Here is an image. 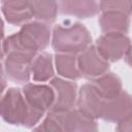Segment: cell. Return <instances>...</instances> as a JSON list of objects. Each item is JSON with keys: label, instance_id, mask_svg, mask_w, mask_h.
<instances>
[{"label": "cell", "instance_id": "obj_1", "mask_svg": "<svg viewBox=\"0 0 132 132\" xmlns=\"http://www.w3.org/2000/svg\"><path fill=\"white\" fill-rule=\"evenodd\" d=\"M50 28L39 22L26 23L22 29L3 40L2 56L13 57L32 63L38 51L44 50L50 42Z\"/></svg>", "mask_w": 132, "mask_h": 132}, {"label": "cell", "instance_id": "obj_2", "mask_svg": "<svg viewBox=\"0 0 132 132\" xmlns=\"http://www.w3.org/2000/svg\"><path fill=\"white\" fill-rule=\"evenodd\" d=\"M0 113L6 123L28 128L35 126L43 116V112L31 108L24 93L14 88L8 89L3 95L0 103Z\"/></svg>", "mask_w": 132, "mask_h": 132}, {"label": "cell", "instance_id": "obj_3", "mask_svg": "<svg viewBox=\"0 0 132 132\" xmlns=\"http://www.w3.org/2000/svg\"><path fill=\"white\" fill-rule=\"evenodd\" d=\"M39 131H97L95 119L84 113L78 108L66 111L50 110L46 118L38 126Z\"/></svg>", "mask_w": 132, "mask_h": 132}, {"label": "cell", "instance_id": "obj_4", "mask_svg": "<svg viewBox=\"0 0 132 132\" xmlns=\"http://www.w3.org/2000/svg\"><path fill=\"white\" fill-rule=\"evenodd\" d=\"M91 40L92 37L88 29L77 23L67 28L56 26L53 31L52 45L57 53L75 55L86 50Z\"/></svg>", "mask_w": 132, "mask_h": 132}, {"label": "cell", "instance_id": "obj_5", "mask_svg": "<svg viewBox=\"0 0 132 132\" xmlns=\"http://www.w3.org/2000/svg\"><path fill=\"white\" fill-rule=\"evenodd\" d=\"M130 46V39L123 33H105L96 41V47L100 55L110 62L125 57Z\"/></svg>", "mask_w": 132, "mask_h": 132}, {"label": "cell", "instance_id": "obj_6", "mask_svg": "<svg viewBox=\"0 0 132 132\" xmlns=\"http://www.w3.org/2000/svg\"><path fill=\"white\" fill-rule=\"evenodd\" d=\"M77 65L80 76L86 78L99 77L106 73L109 68L108 61L100 55L97 47L94 45H89L79 54L77 58Z\"/></svg>", "mask_w": 132, "mask_h": 132}, {"label": "cell", "instance_id": "obj_7", "mask_svg": "<svg viewBox=\"0 0 132 132\" xmlns=\"http://www.w3.org/2000/svg\"><path fill=\"white\" fill-rule=\"evenodd\" d=\"M105 101L106 99L101 96L95 86L91 82L86 84L80 88L76 104L80 111L96 120L101 118Z\"/></svg>", "mask_w": 132, "mask_h": 132}, {"label": "cell", "instance_id": "obj_8", "mask_svg": "<svg viewBox=\"0 0 132 132\" xmlns=\"http://www.w3.org/2000/svg\"><path fill=\"white\" fill-rule=\"evenodd\" d=\"M23 93L30 107L43 113L51 109L55 102V90L52 86L28 84L24 87Z\"/></svg>", "mask_w": 132, "mask_h": 132}, {"label": "cell", "instance_id": "obj_9", "mask_svg": "<svg viewBox=\"0 0 132 132\" xmlns=\"http://www.w3.org/2000/svg\"><path fill=\"white\" fill-rule=\"evenodd\" d=\"M51 86L55 90V102L50 110L66 111L72 109L76 102V85L55 77L51 80Z\"/></svg>", "mask_w": 132, "mask_h": 132}, {"label": "cell", "instance_id": "obj_10", "mask_svg": "<svg viewBox=\"0 0 132 132\" xmlns=\"http://www.w3.org/2000/svg\"><path fill=\"white\" fill-rule=\"evenodd\" d=\"M132 110V96L122 91L118 96L105 101L101 118L104 121L119 123Z\"/></svg>", "mask_w": 132, "mask_h": 132}, {"label": "cell", "instance_id": "obj_11", "mask_svg": "<svg viewBox=\"0 0 132 132\" xmlns=\"http://www.w3.org/2000/svg\"><path fill=\"white\" fill-rule=\"evenodd\" d=\"M32 0H1L2 13L11 25L26 24L32 16Z\"/></svg>", "mask_w": 132, "mask_h": 132}, {"label": "cell", "instance_id": "obj_12", "mask_svg": "<svg viewBox=\"0 0 132 132\" xmlns=\"http://www.w3.org/2000/svg\"><path fill=\"white\" fill-rule=\"evenodd\" d=\"M59 8L61 13L79 19L92 18L99 10L96 0H61Z\"/></svg>", "mask_w": 132, "mask_h": 132}, {"label": "cell", "instance_id": "obj_13", "mask_svg": "<svg viewBox=\"0 0 132 132\" xmlns=\"http://www.w3.org/2000/svg\"><path fill=\"white\" fill-rule=\"evenodd\" d=\"M3 58V72L6 74L7 78L20 85L27 84L30 79L31 63L8 56Z\"/></svg>", "mask_w": 132, "mask_h": 132}, {"label": "cell", "instance_id": "obj_14", "mask_svg": "<svg viewBox=\"0 0 132 132\" xmlns=\"http://www.w3.org/2000/svg\"><path fill=\"white\" fill-rule=\"evenodd\" d=\"M99 25L104 33H127L130 26L129 15L121 12H103L99 18Z\"/></svg>", "mask_w": 132, "mask_h": 132}, {"label": "cell", "instance_id": "obj_15", "mask_svg": "<svg viewBox=\"0 0 132 132\" xmlns=\"http://www.w3.org/2000/svg\"><path fill=\"white\" fill-rule=\"evenodd\" d=\"M97 91L104 99H110L118 96L122 92L121 79L113 73H104L99 77H96L92 82Z\"/></svg>", "mask_w": 132, "mask_h": 132}, {"label": "cell", "instance_id": "obj_16", "mask_svg": "<svg viewBox=\"0 0 132 132\" xmlns=\"http://www.w3.org/2000/svg\"><path fill=\"white\" fill-rule=\"evenodd\" d=\"M31 73L36 81H45L54 76L53 60L51 54L41 53L31 63Z\"/></svg>", "mask_w": 132, "mask_h": 132}, {"label": "cell", "instance_id": "obj_17", "mask_svg": "<svg viewBox=\"0 0 132 132\" xmlns=\"http://www.w3.org/2000/svg\"><path fill=\"white\" fill-rule=\"evenodd\" d=\"M55 63L57 71L61 76L70 79H77L80 76L77 65V58L74 55L59 53L56 55Z\"/></svg>", "mask_w": 132, "mask_h": 132}, {"label": "cell", "instance_id": "obj_18", "mask_svg": "<svg viewBox=\"0 0 132 132\" xmlns=\"http://www.w3.org/2000/svg\"><path fill=\"white\" fill-rule=\"evenodd\" d=\"M31 9L33 16L44 23H53L58 12L56 0H32Z\"/></svg>", "mask_w": 132, "mask_h": 132}, {"label": "cell", "instance_id": "obj_19", "mask_svg": "<svg viewBox=\"0 0 132 132\" xmlns=\"http://www.w3.org/2000/svg\"><path fill=\"white\" fill-rule=\"evenodd\" d=\"M99 9L102 12H121L130 15L132 12V0H100Z\"/></svg>", "mask_w": 132, "mask_h": 132}, {"label": "cell", "instance_id": "obj_20", "mask_svg": "<svg viewBox=\"0 0 132 132\" xmlns=\"http://www.w3.org/2000/svg\"><path fill=\"white\" fill-rule=\"evenodd\" d=\"M117 130L118 131H128V132L132 131V110L122 121H120L118 123Z\"/></svg>", "mask_w": 132, "mask_h": 132}, {"label": "cell", "instance_id": "obj_21", "mask_svg": "<svg viewBox=\"0 0 132 132\" xmlns=\"http://www.w3.org/2000/svg\"><path fill=\"white\" fill-rule=\"evenodd\" d=\"M125 60H126L127 64H128L130 67H132V44H131L129 51L127 52V54H126V56H125Z\"/></svg>", "mask_w": 132, "mask_h": 132}]
</instances>
